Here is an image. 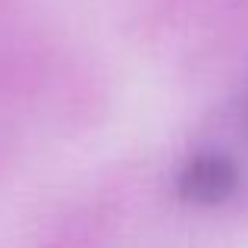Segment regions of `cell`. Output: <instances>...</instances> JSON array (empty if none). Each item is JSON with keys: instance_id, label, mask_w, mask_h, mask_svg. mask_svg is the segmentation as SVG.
I'll return each instance as SVG.
<instances>
[{"instance_id": "cell-1", "label": "cell", "mask_w": 248, "mask_h": 248, "mask_svg": "<svg viewBox=\"0 0 248 248\" xmlns=\"http://www.w3.org/2000/svg\"><path fill=\"white\" fill-rule=\"evenodd\" d=\"M236 186V170L226 157L204 154L182 173V195L192 201H220Z\"/></svg>"}]
</instances>
